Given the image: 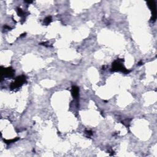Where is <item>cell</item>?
<instances>
[{
	"instance_id": "ba28073f",
	"label": "cell",
	"mask_w": 157,
	"mask_h": 157,
	"mask_svg": "<svg viewBox=\"0 0 157 157\" xmlns=\"http://www.w3.org/2000/svg\"><path fill=\"white\" fill-rule=\"evenodd\" d=\"M86 132H87V133L89 135H92V134H93L91 131H87Z\"/></svg>"
},
{
	"instance_id": "9c48e42d",
	"label": "cell",
	"mask_w": 157,
	"mask_h": 157,
	"mask_svg": "<svg viewBox=\"0 0 157 157\" xmlns=\"http://www.w3.org/2000/svg\"><path fill=\"white\" fill-rule=\"evenodd\" d=\"M25 2H26V3H33V1H25Z\"/></svg>"
},
{
	"instance_id": "5b68a950",
	"label": "cell",
	"mask_w": 157,
	"mask_h": 157,
	"mask_svg": "<svg viewBox=\"0 0 157 157\" xmlns=\"http://www.w3.org/2000/svg\"><path fill=\"white\" fill-rule=\"evenodd\" d=\"M79 88L76 86H73L72 88V95L74 98H77L79 95Z\"/></svg>"
},
{
	"instance_id": "277c9868",
	"label": "cell",
	"mask_w": 157,
	"mask_h": 157,
	"mask_svg": "<svg viewBox=\"0 0 157 157\" xmlns=\"http://www.w3.org/2000/svg\"><path fill=\"white\" fill-rule=\"evenodd\" d=\"M4 72H3V74H4L6 77H12L13 76H14V70L11 68L4 69Z\"/></svg>"
},
{
	"instance_id": "7a4b0ae2",
	"label": "cell",
	"mask_w": 157,
	"mask_h": 157,
	"mask_svg": "<svg viewBox=\"0 0 157 157\" xmlns=\"http://www.w3.org/2000/svg\"><path fill=\"white\" fill-rule=\"evenodd\" d=\"M26 82V77L24 76H19L16 79V81H15V82L12 83L11 85V87L12 89H15L16 88L20 87L24 83Z\"/></svg>"
},
{
	"instance_id": "6da1fadb",
	"label": "cell",
	"mask_w": 157,
	"mask_h": 157,
	"mask_svg": "<svg viewBox=\"0 0 157 157\" xmlns=\"http://www.w3.org/2000/svg\"><path fill=\"white\" fill-rule=\"evenodd\" d=\"M112 71H121V72H123L124 73H128L129 71L127 70L122 65V64L119 61H115L114 63H112Z\"/></svg>"
},
{
	"instance_id": "52a82bcc",
	"label": "cell",
	"mask_w": 157,
	"mask_h": 157,
	"mask_svg": "<svg viewBox=\"0 0 157 157\" xmlns=\"http://www.w3.org/2000/svg\"><path fill=\"white\" fill-rule=\"evenodd\" d=\"M17 13H18L19 16H20V17H25V13L20 8H17Z\"/></svg>"
},
{
	"instance_id": "8992f818",
	"label": "cell",
	"mask_w": 157,
	"mask_h": 157,
	"mask_svg": "<svg viewBox=\"0 0 157 157\" xmlns=\"http://www.w3.org/2000/svg\"><path fill=\"white\" fill-rule=\"evenodd\" d=\"M51 22H52V17H50V16H48V17H47L45 19H44V24H45V25H48Z\"/></svg>"
},
{
	"instance_id": "3957f363",
	"label": "cell",
	"mask_w": 157,
	"mask_h": 157,
	"mask_svg": "<svg viewBox=\"0 0 157 157\" xmlns=\"http://www.w3.org/2000/svg\"><path fill=\"white\" fill-rule=\"evenodd\" d=\"M147 4L150 9L152 13V17L151 20L152 21H155L157 19V11H156V3L154 1H150L147 2Z\"/></svg>"
}]
</instances>
